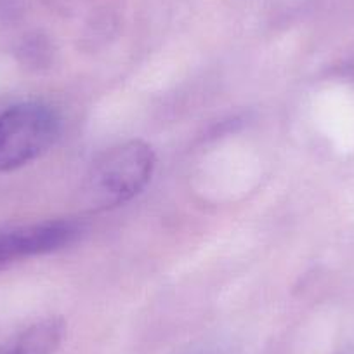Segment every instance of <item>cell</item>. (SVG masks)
I'll list each match as a JSON object with an SVG mask.
<instances>
[{
  "mask_svg": "<svg viewBox=\"0 0 354 354\" xmlns=\"http://www.w3.org/2000/svg\"><path fill=\"white\" fill-rule=\"evenodd\" d=\"M82 231L84 224L75 219H50L0 226V271L26 259L61 250L75 243Z\"/></svg>",
  "mask_w": 354,
  "mask_h": 354,
  "instance_id": "obj_3",
  "label": "cell"
},
{
  "mask_svg": "<svg viewBox=\"0 0 354 354\" xmlns=\"http://www.w3.org/2000/svg\"><path fill=\"white\" fill-rule=\"evenodd\" d=\"M156 167V155L141 139L120 142L93 162L82 186L88 210L117 209L145 192Z\"/></svg>",
  "mask_w": 354,
  "mask_h": 354,
  "instance_id": "obj_1",
  "label": "cell"
},
{
  "mask_svg": "<svg viewBox=\"0 0 354 354\" xmlns=\"http://www.w3.org/2000/svg\"><path fill=\"white\" fill-rule=\"evenodd\" d=\"M61 134V118L49 104L26 101L0 113V172H12L49 151Z\"/></svg>",
  "mask_w": 354,
  "mask_h": 354,
  "instance_id": "obj_2",
  "label": "cell"
},
{
  "mask_svg": "<svg viewBox=\"0 0 354 354\" xmlns=\"http://www.w3.org/2000/svg\"><path fill=\"white\" fill-rule=\"evenodd\" d=\"M66 332L63 318L40 319L0 344V354H54Z\"/></svg>",
  "mask_w": 354,
  "mask_h": 354,
  "instance_id": "obj_4",
  "label": "cell"
}]
</instances>
